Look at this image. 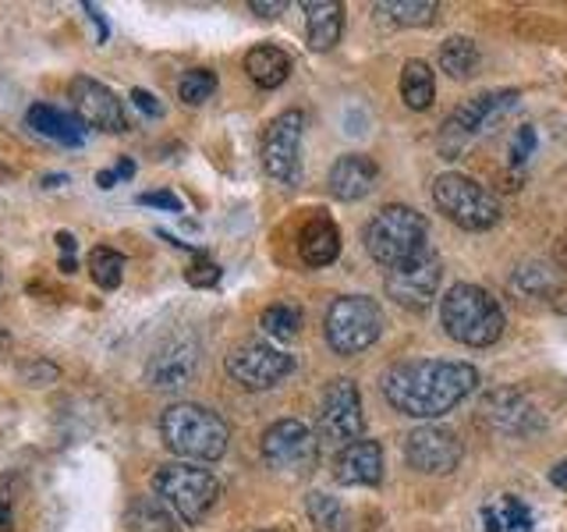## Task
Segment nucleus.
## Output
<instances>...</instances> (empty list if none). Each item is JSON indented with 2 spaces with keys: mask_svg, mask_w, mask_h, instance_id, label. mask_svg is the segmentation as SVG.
<instances>
[{
  "mask_svg": "<svg viewBox=\"0 0 567 532\" xmlns=\"http://www.w3.org/2000/svg\"><path fill=\"white\" fill-rule=\"evenodd\" d=\"M478 383V372L468 362L451 359H415L398 362L383 377V398L408 419H440L454 412Z\"/></svg>",
  "mask_w": 567,
  "mask_h": 532,
  "instance_id": "nucleus-1",
  "label": "nucleus"
},
{
  "mask_svg": "<svg viewBox=\"0 0 567 532\" xmlns=\"http://www.w3.org/2000/svg\"><path fill=\"white\" fill-rule=\"evenodd\" d=\"M159 437H164L167 451L182 461H217L227 451L230 430L213 408L177 401L159 416Z\"/></svg>",
  "mask_w": 567,
  "mask_h": 532,
  "instance_id": "nucleus-2",
  "label": "nucleus"
},
{
  "mask_svg": "<svg viewBox=\"0 0 567 532\" xmlns=\"http://www.w3.org/2000/svg\"><path fill=\"white\" fill-rule=\"evenodd\" d=\"M440 324L457 345L489 348L501 341V334H504V309H501V301L486 288H478V284H454V288L443 295Z\"/></svg>",
  "mask_w": 567,
  "mask_h": 532,
  "instance_id": "nucleus-3",
  "label": "nucleus"
},
{
  "mask_svg": "<svg viewBox=\"0 0 567 532\" xmlns=\"http://www.w3.org/2000/svg\"><path fill=\"white\" fill-rule=\"evenodd\" d=\"M153 493L177 514V522L199 525L217 504L220 479L203 466H192V461H171V466L156 469Z\"/></svg>",
  "mask_w": 567,
  "mask_h": 532,
  "instance_id": "nucleus-4",
  "label": "nucleus"
},
{
  "mask_svg": "<svg viewBox=\"0 0 567 532\" xmlns=\"http://www.w3.org/2000/svg\"><path fill=\"white\" fill-rule=\"evenodd\" d=\"M425 235H430V227H425L422 213L394 203V206H383L377 217L365 224V253L390 270V266L422 253V248L430 245Z\"/></svg>",
  "mask_w": 567,
  "mask_h": 532,
  "instance_id": "nucleus-5",
  "label": "nucleus"
},
{
  "mask_svg": "<svg viewBox=\"0 0 567 532\" xmlns=\"http://www.w3.org/2000/svg\"><path fill=\"white\" fill-rule=\"evenodd\" d=\"M433 203L461 231H489L504 217L501 200L465 174H440L433 182Z\"/></svg>",
  "mask_w": 567,
  "mask_h": 532,
  "instance_id": "nucleus-6",
  "label": "nucleus"
},
{
  "mask_svg": "<svg viewBox=\"0 0 567 532\" xmlns=\"http://www.w3.org/2000/svg\"><path fill=\"white\" fill-rule=\"evenodd\" d=\"M327 345L337 355H359L383 334V309L369 295H341L327 309Z\"/></svg>",
  "mask_w": 567,
  "mask_h": 532,
  "instance_id": "nucleus-7",
  "label": "nucleus"
},
{
  "mask_svg": "<svg viewBox=\"0 0 567 532\" xmlns=\"http://www.w3.org/2000/svg\"><path fill=\"white\" fill-rule=\"evenodd\" d=\"M440 274H443V266H440L436 248L425 245L412 259H404L386 270V277H383L386 298L398 301L401 309H425L436 298Z\"/></svg>",
  "mask_w": 567,
  "mask_h": 532,
  "instance_id": "nucleus-8",
  "label": "nucleus"
},
{
  "mask_svg": "<svg viewBox=\"0 0 567 532\" xmlns=\"http://www.w3.org/2000/svg\"><path fill=\"white\" fill-rule=\"evenodd\" d=\"M518 103V89H496V93H483L468 100L465 106H457V111L451 114V121L443 124V135H440V153L447 160H457L461 150L468 146V142L486 129V124L496 117L511 111V106Z\"/></svg>",
  "mask_w": 567,
  "mask_h": 532,
  "instance_id": "nucleus-9",
  "label": "nucleus"
},
{
  "mask_svg": "<svg viewBox=\"0 0 567 532\" xmlns=\"http://www.w3.org/2000/svg\"><path fill=\"white\" fill-rule=\"evenodd\" d=\"M365 416H362V398L354 380L341 377L330 380L319 401V437L330 440L333 448H348V443L362 440Z\"/></svg>",
  "mask_w": 567,
  "mask_h": 532,
  "instance_id": "nucleus-10",
  "label": "nucleus"
},
{
  "mask_svg": "<svg viewBox=\"0 0 567 532\" xmlns=\"http://www.w3.org/2000/svg\"><path fill=\"white\" fill-rule=\"evenodd\" d=\"M301 132H306V114L284 111L262 135V167L280 185H298L301 177Z\"/></svg>",
  "mask_w": 567,
  "mask_h": 532,
  "instance_id": "nucleus-11",
  "label": "nucleus"
},
{
  "mask_svg": "<svg viewBox=\"0 0 567 532\" xmlns=\"http://www.w3.org/2000/svg\"><path fill=\"white\" fill-rule=\"evenodd\" d=\"M227 372L230 380L241 383L245 390H266L280 383L288 372L295 369V359L288 351H280L274 345H262V341H245L238 348H230L227 355Z\"/></svg>",
  "mask_w": 567,
  "mask_h": 532,
  "instance_id": "nucleus-12",
  "label": "nucleus"
},
{
  "mask_svg": "<svg viewBox=\"0 0 567 532\" xmlns=\"http://www.w3.org/2000/svg\"><path fill=\"white\" fill-rule=\"evenodd\" d=\"M461 454V437L447 426H419L404 437V458L408 466L415 472H425V475H447L457 469Z\"/></svg>",
  "mask_w": 567,
  "mask_h": 532,
  "instance_id": "nucleus-13",
  "label": "nucleus"
},
{
  "mask_svg": "<svg viewBox=\"0 0 567 532\" xmlns=\"http://www.w3.org/2000/svg\"><path fill=\"white\" fill-rule=\"evenodd\" d=\"M262 458L270 469L284 472H306L316 461V437L306 422L280 419L262 433Z\"/></svg>",
  "mask_w": 567,
  "mask_h": 532,
  "instance_id": "nucleus-14",
  "label": "nucleus"
},
{
  "mask_svg": "<svg viewBox=\"0 0 567 532\" xmlns=\"http://www.w3.org/2000/svg\"><path fill=\"white\" fill-rule=\"evenodd\" d=\"M71 100H75L79 121L85 129H100V132H128V117H124L121 100L96 79L79 75L71 82Z\"/></svg>",
  "mask_w": 567,
  "mask_h": 532,
  "instance_id": "nucleus-15",
  "label": "nucleus"
},
{
  "mask_svg": "<svg viewBox=\"0 0 567 532\" xmlns=\"http://www.w3.org/2000/svg\"><path fill=\"white\" fill-rule=\"evenodd\" d=\"M195 369H199V341L185 334V337H174V341H167L153 355L146 366V380L156 390H174V387L192 383Z\"/></svg>",
  "mask_w": 567,
  "mask_h": 532,
  "instance_id": "nucleus-16",
  "label": "nucleus"
},
{
  "mask_svg": "<svg viewBox=\"0 0 567 532\" xmlns=\"http://www.w3.org/2000/svg\"><path fill=\"white\" fill-rule=\"evenodd\" d=\"M483 419L493 426L496 433H532L539 430L543 419L539 412L532 408V401L518 390H493V395L483 401Z\"/></svg>",
  "mask_w": 567,
  "mask_h": 532,
  "instance_id": "nucleus-17",
  "label": "nucleus"
},
{
  "mask_svg": "<svg viewBox=\"0 0 567 532\" xmlns=\"http://www.w3.org/2000/svg\"><path fill=\"white\" fill-rule=\"evenodd\" d=\"M377 177H380L377 160L365 156V153H344V156H337V164L330 167L327 185L333 192V200L359 203L372 188H377Z\"/></svg>",
  "mask_w": 567,
  "mask_h": 532,
  "instance_id": "nucleus-18",
  "label": "nucleus"
},
{
  "mask_svg": "<svg viewBox=\"0 0 567 532\" xmlns=\"http://www.w3.org/2000/svg\"><path fill=\"white\" fill-rule=\"evenodd\" d=\"M333 475L341 487H377L383 479V448L377 440L348 443L333 461Z\"/></svg>",
  "mask_w": 567,
  "mask_h": 532,
  "instance_id": "nucleus-19",
  "label": "nucleus"
},
{
  "mask_svg": "<svg viewBox=\"0 0 567 532\" xmlns=\"http://www.w3.org/2000/svg\"><path fill=\"white\" fill-rule=\"evenodd\" d=\"M25 121L35 135L61 142V146H82L85 142V124L79 121V114H68V111H61V106L35 103V106H29Z\"/></svg>",
  "mask_w": 567,
  "mask_h": 532,
  "instance_id": "nucleus-20",
  "label": "nucleus"
},
{
  "mask_svg": "<svg viewBox=\"0 0 567 532\" xmlns=\"http://www.w3.org/2000/svg\"><path fill=\"white\" fill-rule=\"evenodd\" d=\"M306 8V32H309V47L312 50H333L341 43L344 32V8L337 0H309Z\"/></svg>",
  "mask_w": 567,
  "mask_h": 532,
  "instance_id": "nucleus-21",
  "label": "nucleus"
},
{
  "mask_svg": "<svg viewBox=\"0 0 567 532\" xmlns=\"http://www.w3.org/2000/svg\"><path fill=\"white\" fill-rule=\"evenodd\" d=\"M298 256L309 266H330L341 256V231L327 217H312L298 235Z\"/></svg>",
  "mask_w": 567,
  "mask_h": 532,
  "instance_id": "nucleus-22",
  "label": "nucleus"
},
{
  "mask_svg": "<svg viewBox=\"0 0 567 532\" xmlns=\"http://www.w3.org/2000/svg\"><path fill=\"white\" fill-rule=\"evenodd\" d=\"M245 71L259 89H277L291 75V58L280 47L262 43V47H252L245 53Z\"/></svg>",
  "mask_w": 567,
  "mask_h": 532,
  "instance_id": "nucleus-23",
  "label": "nucleus"
},
{
  "mask_svg": "<svg viewBox=\"0 0 567 532\" xmlns=\"http://www.w3.org/2000/svg\"><path fill=\"white\" fill-rule=\"evenodd\" d=\"M124 525L128 532H182L177 514L159 497H135L124 511Z\"/></svg>",
  "mask_w": 567,
  "mask_h": 532,
  "instance_id": "nucleus-24",
  "label": "nucleus"
},
{
  "mask_svg": "<svg viewBox=\"0 0 567 532\" xmlns=\"http://www.w3.org/2000/svg\"><path fill=\"white\" fill-rule=\"evenodd\" d=\"M483 525L486 532H536V519H532L528 504H522L514 493L496 497L493 504L483 508Z\"/></svg>",
  "mask_w": 567,
  "mask_h": 532,
  "instance_id": "nucleus-25",
  "label": "nucleus"
},
{
  "mask_svg": "<svg viewBox=\"0 0 567 532\" xmlns=\"http://www.w3.org/2000/svg\"><path fill=\"white\" fill-rule=\"evenodd\" d=\"M401 100L412 106V111H430L436 100V79L433 68L425 61H408L401 71Z\"/></svg>",
  "mask_w": 567,
  "mask_h": 532,
  "instance_id": "nucleus-26",
  "label": "nucleus"
},
{
  "mask_svg": "<svg viewBox=\"0 0 567 532\" xmlns=\"http://www.w3.org/2000/svg\"><path fill=\"white\" fill-rule=\"evenodd\" d=\"M440 68L447 71L451 79H472L478 68V47L468 35H451L440 47Z\"/></svg>",
  "mask_w": 567,
  "mask_h": 532,
  "instance_id": "nucleus-27",
  "label": "nucleus"
},
{
  "mask_svg": "<svg viewBox=\"0 0 567 532\" xmlns=\"http://www.w3.org/2000/svg\"><path fill=\"white\" fill-rule=\"evenodd\" d=\"M377 11L386 18V22L412 29V25H430L440 4L436 0H390V4H377Z\"/></svg>",
  "mask_w": 567,
  "mask_h": 532,
  "instance_id": "nucleus-28",
  "label": "nucleus"
},
{
  "mask_svg": "<svg viewBox=\"0 0 567 532\" xmlns=\"http://www.w3.org/2000/svg\"><path fill=\"white\" fill-rule=\"evenodd\" d=\"M259 327L270 337H277V341H291V337H298V330H301V309L288 306V301H277V306L262 309Z\"/></svg>",
  "mask_w": 567,
  "mask_h": 532,
  "instance_id": "nucleus-29",
  "label": "nucleus"
},
{
  "mask_svg": "<svg viewBox=\"0 0 567 532\" xmlns=\"http://www.w3.org/2000/svg\"><path fill=\"white\" fill-rule=\"evenodd\" d=\"M89 274H93V280L100 284L103 291H114L121 277H124V256L114 253V248H93L89 253Z\"/></svg>",
  "mask_w": 567,
  "mask_h": 532,
  "instance_id": "nucleus-30",
  "label": "nucleus"
},
{
  "mask_svg": "<svg viewBox=\"0 0 567 532\" xmlns=\"http://www.w3.org/2000/svg\"><path fill=\"white\" fill-rule=\"evenodd\" d=\"M213 93H217V75L209 68H188L177 82V96L188 106H203Z\"/></svg>",
  "mask_w": 567,
  "mask_h": 532,
  "instance_id": "nucleus-31",
  "label": "nucleus"
},
{
  "mask_svg": "<svg viewBox=\"0 0 567 532\" xmlns=\"http://www.w3.org/2000/svg\"><path fill=\"white\" fill-rule=\"evenodd\" d=\"M306 508H309V519L316 522V529H323V532H344L348 514H344V508L337 504L330 493H319V490L309 493Z\"/></svg>",
  "mask_w": 567,
  "mask_h": 532,
  "instance_id": "nucleus-32",
  "label": "nucleus"
},
{
  "mask_svg": "<svg viewBox=\"0 0 567 532\" xmlns=\"http://www.w3.org/2000/svg\"><path fill=\"white\" fill-rule=\"evenodd\" d=\"M532 150H536V132H532V129H518V135H514V142H511V164L522 167Z\"/></svg>",
  "mask_w": 567,
  "mask_h": 532,
  "instance_id": "nucleus-33",
  "label": "nucleus"
},
{
  "mask_svg": "<svg viewBox=\"0 0 567 532\" xmlns=\"http://www.w3.org/2000/svg\"><path fill=\"white\" fill-rule=\"evenodd\" d=\"M142 206H159V209H171V213H185V203L177 200L174 192H142L138 195Z\"/></svg>",
  "mask_w": 567,
  "mask_h": 532,
  "instance_id": "nucleus-34",
  "label": "nucleus"
},
{
  "mask_svg": "<svg viewBox=\"0 0 567 532\" xmlns=\"http://www.w3.org/2000/svg\"><path fill=\"white\" fill-rule=\"evenodd\" d=\"M188 280L195 284V288H206V284H217L220 280V266L217 263H209V259H199L188 270Z\"/></svg>",
  "mask_w": 567,
  "mask_h": 532,
  "instance_id": "nucleus-35",
  "label": "nucleus"
},
{
  "mask_svg": "<svg viewBox=\"0 0 567 532\" xmlns=\"http://www.w3.org/2000/svg\"><path fill=\"white\" fill-rule=\"evenodd\" d=\"M132 100L142 114H150V117H164V106H159V100L153 93H146V89H132Z\"/></svg>",
  "mask_w": 567,
  "mask_h": 532,
  "instance_id": "nucleus-36",
  "label": "nucleus"
},
{
  "mask_svg": "<svg viewBox=\"0 0 567 532\" xmlns=\"http://www.w3.org/2000/svg\"><path fill=\"white\" fill-rule=\"evenodd\" d=\"M248 8H252L256 14H262V18H277L288 4H284V0H252Z\"/></svg>",
  "mask_w": 567,
  "mask_h": 532,
  "instance_id": "nucleus-37",
  "label": "nucleus"
},
{
  "mask_svg": "<svg viewBox=\"0 0 567 532\" xmlns=\"http://www.w3.org/2000/svg\"><path fill=\"white\" fill-rule=\"evenodd\" d=\"M549 483H554V487H567V458L560 461V466H554V472H549Z\"/></svg>",
  "mask_w": 567,
  "mask_h": 532,
  "instance_id": "nucleus-38",
  "label": "nucleus"
},
{
  "mask_svg": "<svg viewBox=\"0 0 567 532\" xmlns=\"http://www.w3.org/2000/svg\"><path fill=\"white\" fill-rule=\"evenodd\" d=\"M58 245H61V253L75 256V235H68V231H58Z\"/></svg>",
  "mask_w": 567,
  "mask_h": 532,
  "instance_id": "nucleus-39",
  "label": "nucleus"
},
{
  "mask_svg": "<svg viewBox=\"0 0 567 532\" xmlns=\"http://www.w3.org/2000/svg\"><path fill=\"white\" fill-rule=\"evenodd\" d=\"M11 529H14V514L4 501H0V532H11Z\"/></svg>",
  "mask_w": 567,
  "mask_h": 532,
  "instance_id": "nucleus-40",
  "label": "nucleus"
},
{
  "mask_svg": "<svg viewBox=\"0 0 567 532\" xmlns=\"http://www.w3.org/2000/svg\"><path fill=\"white\" fill-rule=\"evenodd\" d=\"M96 182H100V188H114L117 174H114V171H100V177H96Z\"/></svg>",
  "mask_w": 567,
  "mask_h": 532,
  "instance_id": "nucleus-41",
  "label": "nucleus"
},
{
  "mask_svg": "<svg viewBox=\"0 0 567 532\" xmlns=\"http://www.w3.org/2000/svg\"><path fill=\"white\" fill-rule=\"evenodd\" d=\"M114 174H117V177H132V174H135V164H132V160H121Z\"/></svg>",
  "mask_w": 567,
  "mask_h": 532,
  "instance_id": "nucleus-42",
  "label": "nucleus"
},
{
  "mask_svg": "<svg viewBox=\"0 0 567 532\" xmlns=\"http://www.w3.org/2000/svg\"><path fill=\"white\" fill-rule=\"evenodd\" d=\"M61 270L64 274H75V256H61Z\"/></svg>",
  "mask_w": 567,
  "mask_h": 532,
  "instance_id": "nucleus-43",
  "label": "nucleus"
}]
</instances>
